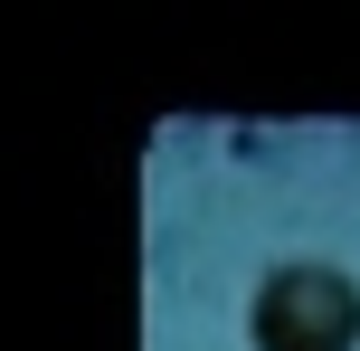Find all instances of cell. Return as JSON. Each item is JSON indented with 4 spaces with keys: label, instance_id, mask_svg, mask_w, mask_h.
I'll return each instance as SVG.
<instances>
[{
    "label": "cell",
    "instance_id": "1",
    "mask_svg": "<svg viewBox=\"0 0 360 351\" xmlns=\"http://www.w3.org/2000/svg\"><path fill=\"white\" fill-rule=\"evenodd\" d=\"M247 333H256V351H360V285L342 266L294 257L256 285Z\"/></svg>",
    "mask_w": 360,
    "mask_h": 351
}]
</instances>
